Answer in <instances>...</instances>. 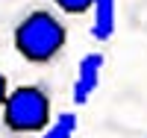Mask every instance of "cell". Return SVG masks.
I'll use <instances>...</instances> for the list:
<instances>
[{
  "label": "cell",
  "instance_id": "obj_1",
  "mask_svg": "<svg viewBox=\"0 0 147 138\" xmlns=\"http://www.w3.org/2000/svg\"><path fill=\"white\" fill-rule=\"evenodd\" d=\"M68 44V27L50 9H30L12 27V47L30 65H53Z\"/></svg>",
  "mask_w": 147,
  "mask_h": 138
},
{
  "label": "cell",
  "instance_id": "obj_2",
  "mask_svg": "<svg viewBox=\"0 0 147 138\" xmlns=\"http://www.w3.org/2000/svg\"><path fill=\"white\" fill-rule=\"evenodd\" d=\"M53 118V97L38 82H24L9 88L0 106V123L12 138L38 135Z\"/></svg>",
  "mask_w": 147,
  "mask_h": 138
},
{
  "label": "cell",
  "instance_id": "obj_3",
  "mask_svg": "<svg viewBox=\"0 0 147 138\" xmlns=\"http://www.w3.org/2000/svg\"><path fill=\"white\" fill-rule=\"evenodd\" d=\"M103 53H97V50H91V53H85L80 59L77 65V77H74V106H85L91 100V94L97 91V85H100V73H103Z\"/></svg>",
  "mask_w": 147,
  "mask_h": 138
},
{
  "label": "cell",
  "instance_id": "obj_4",
  "mask_svg": "<svg viewBox=\"0 0 147 138\" xmlns=\"http://www.w3.org/2000/svg\"><path fill=\"white\" fill-rule=\"evenodd\" d=\"M118 30V0H94L91 3V35L109 41Z\"/></svg>",
  "mask_w": 147,
  "mask_h": 138
},
{
  "label": "cell",
  "instance_id": "obj_5",
  "mask_svg": "<svg viewBox=\"0 0 147 138\" xmlns=\"http://www.w3.org/2000/svg\"><path fill=\"white\" fill-rule=\"evenodd\" d=\"M77 127H80L77 115L74 112H62V115L50 118V123L38 132V138H74L77 135Z\"/></svg>",
  "mask_w": 147,
  "mask_h": 138
},
{
  "label": "cell",
  "instance_id": "obj_6",
  "mask_svg": "<svg viewBox=\"0 0 147 138\" xmlns=\"http://www.w3.org/2000/svg\"><path fill=\"white\" fill-rule=\"evenodd\" d=\"M59 12H65V15H85V12H91V3L94 0H53Z\"/></svg>",
  "mask_w": 147,
  "mask_h": 138
},
{
  "label": "cell",
  "instance_id": "obj_7",
  "mask_svg": "<svg viewBox=\"0 0 147 138\" xmlns=\"http://www.w3.org/2000/svg\"><path fill=\"white\" fill-rule=\"evenodd\" d=\"M6 94H9V79H6V73L0 71V106H3V100H6Z\"/></svg>",
  "mask_w": 147,
  "mask_h": 138
}]
</instances>
